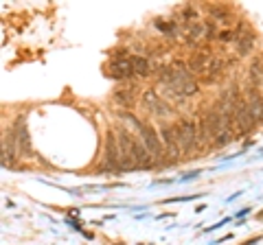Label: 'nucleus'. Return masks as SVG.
I'll return each instance as SVG.
<instances>
[{"mask_svg":"<svg viewBox=\"0 0 263 245\" xmlns=\"http://www.w3.org/2000/svg\"><path fill=\"white\" fill-rule=\"evenodd\" d=\"M125 118H127L129 123H134V127L138 129V134H141V138H143V144L149 149V154L154 156V158H160V156L164 154V147H162L160 136L156 134V129H154V127H149L147 123L138 121V118H136V116H132V114H127Z\"/></svg>","mask_w":263,"mask_h":245,"instance_id":"f257e3e1","label":"nucleus"},{"mask_svg":"<svg viewBox=\"0 0 263 245\" xmlns=\"http://www.w3.org/2000/svg\"><path fill=\"white\" fill-rule=\"evenodd\" d=\"M116 138H118V149H121V171L138 169L136 154H134V136L127 134L125 129H118Z\"/></svg>","mask_w":263,"mask_h":245,"instance_id":"f03ea898","label":"nucleus"},{"mask_svg":"<svg viewBox=\"0 0 263 245\" xmlns=\"http://www.w3.org/2000/svg\"><path fill=\"white\" fill-rule=\"evenodd\" d=\"M173 129H176V136H178V142H180L182 154H191L193 149H197V131H195L193 123L178 121L173 125Z\"/></svg>","mask_w":263,"mask_h":245,"instance_id":"7ed1b4c3","label":"nucleus"},{"mask_svg":"<svg viewBox=\"0 0 263 245\" xmlns=\"http://www.w3.org/2000/svg\"><path fill=\"white\" fill-rule=\"evenodd\" d=\"M202 123H204V127H206V131H208L210 140H215L217 136L226 134V131H233V129H230V125H228V121L224 118V114H222V112L217 110V108L208 110L206 114H204Z\"/></svg>","mask_w":263,"mask_h":245,"instance_id":"20e7f679","label":"nucleus"},{"mask_svg":"<svg viewBox=\"0 0 263 245\" xmlns=\"http://www.w3.org/2000/svg\"><path fill=\"white\" fill-rule=\"evenodd\" d=\"M103 171H121V149H118V138H114V131H108Z\"/></svg>","mask_w":263,"mask_h":245,"instance_id":"39448f33","label":"nucleus"},{"mask_svg":"<svg viewBox=\"0 0 263 245\" xmlns=\"http://www.w3.org/2000/svg\"><path fill=\"white\" fill-rule=\"evenodd\" d=\"M254 125L256 123H254V118L250 116L246 99H239V101L235 103V131L237 134H248Z\"/></svg>","mask_w":263,"mask_h":245,"instance_id":"423d86ee","label":"nucleus"},{"mask_svg":"<svg viewBox=\"0 0 263 245\" xmlns=\"http://www.w3.org/2000/svg\"><path fill=\"white\" fill-rule=\"evenodd\" d=\"M162 140V147H164V154H167L171 160H178L182 156V149H180V142H178V136H176V129L169 127V125H162L160 131H158Z\"/></svg>","mask_w":263,"mask_h":245,"instance_id":"0eeeda50","label":"nucleus"},{"mask_svg":"<svg viewBox=\"0 0 263 245\" xmlns=\"http://www.w3.org/2000/svg\"><path fill=\"white\" fill-rule=\"evenodd\" d=\"M108 75L112 79H129L134 77V66H132V57H112L108 64Z\"/></svg>","mask_w":263,"mask_h":245,"instance_id":"6e6552de","label":"nucleus"},{"mask_svg":"<svg viewBox=\"0 0 263 245\" xmlns=\"http://www.w3.org/2000/svg\"><path fill=\"white\" fill-rule=\"evenodd\" d=\"M143 103L147 105V110L151 112V114H156V116H164V114H169V105H164V103L160 101V96H158L154 90H145V94H143Z\"/></svg>","mask_w":263,"mask_h":245,"instance_id":"1a4fd4ad","label":"nucleus"},{"mask_svg":"<svg viewBox=\"0 0 263 245\" xmlns=\"http://www.w3.org/2000/svg\"><path fill=\"white\" fill-rule=\"evenodd\" d=\"M112 101H114L118 108H125V110L134 108V103H136V88H118V90H114Z\"/></svg>","mask_w":263,"mask_h":245,"instance_id":"9d476101","label":"nucleus"},{"mask_svg":"<svg viewBox=\"0 0 263 245\" xmlns=\"http://www.w3.org/2000/svg\"><path fill=\"white\" fill-rule=\"evenodd\" d=\"M246 103H248L250 116L254 118V123H261L263 121V96L256 94L254 90H250L248 96H246Z\"/></svg>","mask_w":263,"mask_h":245,"instance_id":"9b49d317","label":"nucleus"},{"mask_svg":"<svg viewBox=\"0 0 263 245\" xmlns=\"http://www.w3.org/2000/svg\"><path fill=\"white\" fill-rule=\"evenodd\" d=\"M13 142L20 147V151H29L31 149V142H29V131H26V125H24V118H20L16 123V127H13Z\"/></svg>","mask_w":263,"mask_h":245,"instance_id":"f8f14e48","label":"nucleus"},{"mask_svg":"<svg viewBox=\"0 0 263 245\" xmlns=\"http://www.w3.org/2000/svg\"><path fill=\"white\" fill-rule=\"evenodd\" d=\"M210 62H213V57H210L208 53H195V55L191 57V62H189V70L204 75V72H206V68L210 66Z\"/></svg>","mask_w":263,"mask_h":245,"instance_id":"ddd939ff","label":"nucleus"},{"mask_svg":"<svg viewBox=\"0 0 263 245\" xmlns=\"http://www.w3.org/2000/svg\"><path fill=\"white\" fill-rule=\"evenodd\" d=\"M132 66H134V75H138V77H149V72H151L149 59L136 55V57H132Z\"/></svg>","mask_w":263,"mask_h":245,"instance_id":"4468645a","label":"nucleus"},{"mask_svg":"<svg viewBox=\"0 0 263 245\" xmlns=\"http://www.w3.org/2000/svg\"><path fill=\"white\" fill-rule=\"evenodd\" d=\"M254 48V35L252 33H243L237 39V51H239V55H250V51Z\"/></svg>","mask_w":263,"mask_h":245,"instance_id":"2eb2a0df","label":"nucleus"},{"mask_svg":"<svg viewBox=\"0 0 263 245\" xmlns=\"http://www.w3.org/2000/svg\"><path fill=\"white\" fill-rule=\"evenodd\" d=\"M233 140V131H226V134H222V136H217L215 140H213V144L215 147H226V144Z\"/></svg>","mask_w":263,"mask_h":245,"instance_id":"dca6fc26","label":"nucleus"},{"mask_svg":"<svg viewBox=\"0 0 263 245\" xmlns=\"http://www.w3.org/2000/svg\"><path fill=\"white\" fill-rule=\"evenodd\" d=\"M220 42H233V39H239V31H222L217 35Z\"/></svg>","mask_w":263,"mask_h":245,"instance_id":"f3484780","label":"nucleus"}]
</instances>
